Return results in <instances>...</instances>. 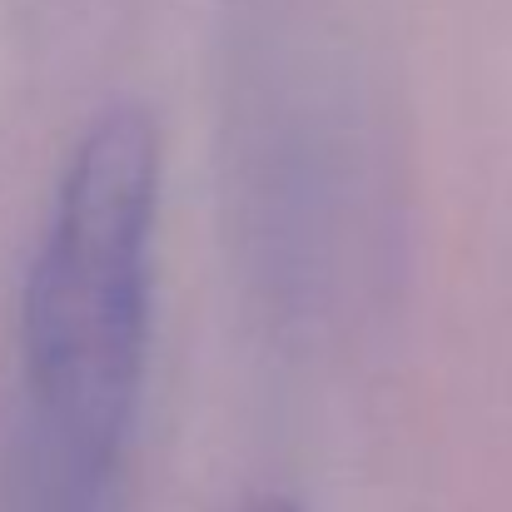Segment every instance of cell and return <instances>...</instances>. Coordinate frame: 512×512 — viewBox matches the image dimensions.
I'll list each match as a JSON object with an SVG mask.
<instances>
[{"label": "cell", "mask_w": 512, "mask_h": 512, "mask_svg": "<svg viewBox=\"0 0 512 512\" xmlns=\"http://www.w3.org/2000/svg\"><path fill=\"white\" fill-rule=\"evenodd\" d=\"M160 130L120 100L65 150L15 309L0 512H125L160 299Z\"/></svg>", "instance_id": "6da1fadb"}, {"label": "cell", "mask_w": 512, "mask_h": 512, "mask_svg": "<svg viewBox=\"0 0 512 512\" xmlns=\"http://www.w3.org/2000/svg\"><path fill=\"white\" fill-rule=\"evenodd\" d=\"M249 512H299V508H294L289 498H264V503H254Z\"/></svg>", "instance_id": "7a4b0ae2"}]
</instances>
